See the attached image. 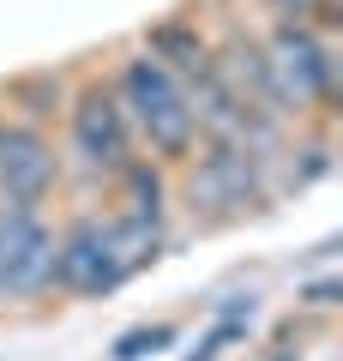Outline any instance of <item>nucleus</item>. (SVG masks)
<instances>
[{
  "mask_svg": "<svg viewBox=\"0 0 343 361\" xmlns=\"http://www.w3.org/2000/svg\"><path fill=\"white\" fill-rule=\"evenodd\" d=\"M271 205H277L271 157L247 139H199L193 157L175 169V223H187L193 235L241 229Z\"/></svg>",
  "mask_w": 343,
  "mask_h": 361,
  "instance_id": "f257e3e1",
  "label": "nucleus"
},
{
  "mask_svg": "<svg viewBox=\"0 0 343 361\" xmlns=\"http://www.w3.org/2000/svg\"><path fill=\"white\" fill-rule=\"evenodd\" d=\"M61 139V163H66V199H97L114 180V169L139 157V139L127 127V109L109 85V61H85L73 78V97H66V115L54 127Z\"/></svg>",
  "mask_w": 343,
  "mask_h": 361,
  "instance_id": "f03ea898",
  "label": "nucleus"
},
{
  "mask_svg": "<svg viewBox=\"0 0 343 361\" xmlns=\"http://www.w3.org/2000/svg\"><path fill=\"white\" fill-rule=\"evenodd\" d=\"M109 85H114V97H121V109H127V127H133V139H139V151L157 157V163H169V169L187 163L193 145H199V121H193L187 85H181L163 61H151L139 42H127V49L109 61Z\"/></svg>",
  "mask_w": 343,
  "mask_h": 361,
  "instance_id": "7ed1b4c3",
  "label": "nucleus"
},
{
  "mask_svg": "<svg viewBox=\"0 0 343 361\" xmlns=\"http://www.w3.org/2000/svg\"><path fill=\"white\" fill-rule=\"evenodd\" d=\"M139 277L127 241L102 199H61L54 211V307L61 301H109Z\"/></svg>",
  "mask_w": 343,
  "mask_h": 361,
  "instance_id": "20e7f679",
  "label": "nucleus"
},
{
  "mask_svg": "<svg viewBox=\"0 0 343 361\" xmlns=\"http://www.w3.org/2000/svg\"><path fill=\"white\" fill-rule=\"evenodd\" d=\"M265 30V54L271 73H277V97L295 121H325L337 127L343 121V42L319 37L301 18H259Z\"/></svg>",
  "mask_w": 343,
  "mask_h": 361,
  "instance_id": "39448f33",
  "label": "nucleus"
},
{
  "mask_svg": "<svg viewBox=\"0 0 343 361\" xmlns=\"http://www.w3.org/2000/svg\"><path fill=\"white\" fill-rule=\"evenodd\" d=\"M54 301V211L0 205V307L42 313Z\"/></svg>",
  "mask_w": 343,
  "mask_h": 361,
  "instance_id": "423d86ee",
  "label": "nucleus"
},
{
  "mask_svg": "<svg viewBox=\"0 0 343 361\" xmlns=\"http://www.w3.org/2000/svg\"><path fill=\"white\" fill-rule=\"evenodd\" d=\"M66 199V163L61 139L49 127H6L0 139V205H25V211H54Z\"/></svg>",
  "mask_w": 343,
  "mask_h": 361,
  "instance_id": "0eeeda50",
  "label": "nucleus"
},
{
  "mask_svg": "<svg viewBox=\"0 0 343 361\" xmlns=\"http://www.w3.org/2000/svg\"><path fill=\"white\" fill-rule=\"evenodd\" d=\"M133 42H139L151 61H163L187 90L199 85L205 73H217L211 25H205V0H199V6H169V13H163V18H151V25H145Z\"/></svg>",
  "mask_w": 343,
  "mask_h": 361,
  "instance_id": "6e6552de",
  "label": "nucleus"
},
{
  "mask_svg": "<svg viewBox=\"0 0 343 361\" xmlns=\"http://www.w3.org/2000/svg\"><path fill=\"white\" fill-rule=\"evenodd\" d=\"M102 205L114 211V217H133V223H163V229H175V169L157 163V157H127V163L114 169V180L102 187Z\"/></svg>",
  "mask_w": 343,
  "mask_h": 361,
  "instance_id": "1a4fd4ad",
  "label": "nucleus"
},
{
  "mask_svg": "<svg viewBox=\"0 0 343 361\" xmlns=\"http://www.w3.org/2000/svg\"><path fill=\"white\" fill-rule=\"evenodd\" d=\"M73 78L78 66H18V73L0 78V109H6V121H18V127H61L66 115V97H73Z\"/></svg>",
  "mask_w": 343,
  "mask_h": 361,
  "instance_id": "9d476101",
  "label": "nucleus"
},
{
  "mask_svg": "<svg viewBox=\"0 0 343 361\" xmlns=\"http://www.w3.org/2000/svg\"><path fill=\"white\" fill-rule=\"evenodd\" d=\"M247 6H253V18H301L319 37L343 42V0H247Z\"/></svg>",
  "mask_w": 343,
  "mask_h": 361,
  "instance_id": "9b49d317",
  "label": "nucleus"
},
{
  "mask_svg": "<svg viewBox=\"0 0 343 361\" xmlns=\"http://www.w3.org/2000/svg\"><path fill=\"white\" fill-rule=\"evenodd\" d=\"M169 343H181V325H175V319H151V325H133V331H121L109 355H114V361H145V355H163Z\"/></svg>",
  "mask_w": 343,
  "mask_h": 361,
  "instance_id": "f8f14e48",
  "label": "nucleus"
},
{
  "mask_svg": "<svg viewBox=\"0 0 343 361\" xmlns=\"http://www.w3.org/2000/svg\"><path fill=\"white\" fill-rule=\"evenodd\" d=\"M343 307V277H307L301 289H295V313H301V319H331V313Z\"/></svg>",
  "mask_w": 343,
  "mask_h": 361,
  "instance_id": "ddd939ff",
  "label": "nucleus"
},
{
  "mask_svg": "<svg viewBox=\"0 0 343 361\" xmlns=\"http://www.w3.org/2000/svg\"><path fill=\"white\" fill-rule=\"evenodd\" d=\"M6 127H13V121H6V109H0V139H6Z\"/></svg>",
  "mask_w": 343,
  "mask_h": 361,
  "instance_id": "4468645a",
  "label": "nucleus"
}]
</instances>
